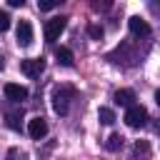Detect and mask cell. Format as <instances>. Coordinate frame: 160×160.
Masks as SVG:
<instances>
[{"mask_svg": "<svg viewBox=\"0 0 160 160\" xmlns=\"http://www.w3.org/2000/svg\"><path fill=\"white\" fill-rule=\"evenodd\" d=\"M115 102L122 105V108H130V105H135V92L130 88H122V90L115 92Z\"/></svg>", "mask_w": 160, "mask_h": 160, "instance_id": "10", "label": "cell"}, {"mask_svg": "<svg viewBox=\"0 0 160 160\" xmlns=\"http://www.w3.org/2000/svg\"><path fill=\"white\" fill-rule=\"evenodd\" d=\"M20 70H22L28 78H40V72L45 70V60H42V58H28V60H20Z\"/></svg>", "mask_w": 160, "mask_h": 160, "instance_id": "4", "label": "cell"}, {"mask_svg": "<svg viewBox=\"0 0 160 160\" xmlns=\"http://www.w3.org/2000/svg\"><path fill=\"white\" fill-rule=\"evenodd\" d=\"M155 102H158V105H160V90H158V92H155Z\"/></svg>", "mask_w": 160, "mask_h": 160, "instance_id": "19", "label": "cell"}, {"mask_svg": "<svg viewBox=\"0 0 160 160\" xmlns=\"http://www.w3.org/2000/svg\"><path fill=\"white\" fill-rule=\"evenodd\" d=\"M5 120H8V128H12V130H20V122H18V112H8V115H5Z\"/></svg>", "mask_w": 160, "mask_h": 160, "instance_id": "14", "label": "cell"}, {"mask_svg": "<svg viewBox=\"0 0 160 160\" xmlns=\"http://www.w3.org/2000/svg\"><path fill=\"white\" fill-rule=\"evenodd\" d=\"M88 35H90L92 40H100V38H102V28H100V25H88Z\"/></svg>", "mask_w": 160, "mask_h": 160, "instance_id": "13", "label": "cell"}, {"mask_svg": "<svg viewBox=\"0 0 160 160\" xmlns=\"http://www.w3.org/2000/svg\"><path fill=\"white\" fill-rule=\"evenodd\" d=\"M98 120H100L102 125H112V122H115V112H112L110 108H100V110H98Z\"/></svg>", "mask_w": 160, "mask_h": 160, "instance_id": "12", "label": "cell"}, {"mask_svg": "<svg viewBox=\"0 0 160 160\" xmlns=\"http://www.w3.org/2000/svg\"><path fill=\"white\" fill-rule=\"evenodd\" d=\"M8 28H10V15H8V12H2V10H0V32H5V30H8Z\"/></svg>", "mask_w": 160, "mask_h": 160, "instance_id": "16", "label": "cell"}, {"mask_svg": "<svg viewBox=\"0 0 160 160\" xmlns=\"http://www.w3.org/2000/svg\"><path fill=\"white\" fill-rule=\"evenodd\" d=\"M58 5H60L58 0H40V2H38L40 10H52V8H58Z\"/></svg>", "mask_w": 160, "mask_h": 160, "instance_id": "15", "label": "cell"}, {"mask_svg": "<svg viewBox=\"0 0 160 160\" xmlns=\"http://www.w3.org/2000/svg\"><path fill=\"white\" fill-rule=\"evenodd\" d=\"M8 2H10V8H22L25 0H8Z\"/></svg>", "mask_w": 160, "mask_h": 160, "instance_id": "17", "label": "cell"}, {"mask_svg": "<svg viewBox=\"0 0 160 160\" xmlns=\"http://www.w3.org/2000/svg\"><path fill=\"white\" fill-rule=\"evenodd\" d=\"M92 8H95V10H105V8H110V5H108V2H92Z\"/></svg>", "mask_w": 160, "mask_h": 160, "instance_id": "18", "label": "cell"}, {"mask_svg": "<svg viewBox=\"0 0 160 160\" xmlns=\"http://www.w3.org/2000/svg\"><path fill=\"white\" fill-rule=\"evenodd\" d=\"M128 28H130V32H132L135 38H148V35H150V25H148L142 18H138V15H132V18L128 20Z\"/></svg>", "mask_w": 160, "mask_h": 160, "instance_id": "6", "label": "cell"}, {"mask_svg": "<svg viewBox=\"0 0 160 160\" xmlns=\"http://www.w3.org/2000/svg\"><path fill=\"white\" fill-rule=\"evenodd\" d=\"M122 140H125V138H122L120 132H112V135H110V138L105 140V148H108L110 152H118V150L122 148Z\"/></svg>", "mask_w": 160, "mask_h": 160, "instance_id": "11", "label": "cell"}, {"mask_svg": "<svg viewBox=\"0 0 160 160\" xmlns=\"http://www.w3.org/2000/svg\"><path fill=\"white\" fill-rule=\"evenodd\" d=\"M65 25H68V18H52V20H48L45 22V30H42V35H45V40L48 42H52V40H58L60 38V32L65 30Z\"/></svg>", "mask_w": 160, "mask_h": 160, "instance_id": "3", "label": "cell"}, {"mask_svg": "<svg viewBox=\"0 0 160 160\" xmlns=\"http://www.w3.org/2000/svg\"><path fill=\"white\" fill-rule=\"evenodd\" d=\"M5 98L12 100V102H20V100L28 98V88H22V85H18V82H8V85H5Z\"/></svg>", "mask_w": 160, "mask_h": 160, "instance_id": "8", "label": "cell"}, {"mask_svg": "<svg viewBox=\"0 0 160 160\" xmlns=\"http://www.w3.org/2000/svg\"><path fill=\"white\" fill-rule=\"evenodd\" d=\"M18 45H22V48H28L30 42H32V25H30V20H20L18 22Z\"/></svg>", "mask_w": 160, "mask_h": 160, "instance_id": "7", "label": "cell"}, {"mask_svg": "<svg viewBox=\"0 0 160 160\" xmlns=\"http://www.w3.org/2000/svg\"><path fill=\"white\" fill-rule=\"evenodd\" d=\"M55 60H58V65H62V68H72V65H75V55H72L70 48H58V50H55Z\"/></svg>", "mask_w": 160, "mask_h": 160, "instance_id": "9", "label": "cell"}, {"mask_svg": "<svg viewBox=\"0 0 160 160\" xmlns=\"http://www.w3.org/2000/svg\"><path fill=\"white\" fill-rule=\"evenodd\" d=\"M28 132H30V138L32 140H42L45 135H48V122H45V118H30V122H28Z\"/></svg>", "mask_w": 160, "mask_h": 160, "instance_id": "5", "label": "cell"}, {"mask_svg": "<svg viewBox=\"0 0 160 160\" xmlns=\"http://www.w3.org/2000/svg\"><path fill=\"white\" fill-rule=\"evenodd\" d=\"M2 65H5V62H2V55H0V70H2Z\"/></svg>", "mask_w": 160, "mask_h": 160, "instance_id": "20", "label": "cell"}, {"mask_svg": "<svg viewBox=\"0 0 160 160\" xmlns=\"http://www.w3.org/2000/svg\"><path fill=\"white\" fill-rule=\"evenodd\" d=\"M125 125L128 128H132V130H138V128H142L145 122H148V110L142 108V105H130L128 110H125Z\"/></svg>", "mask_w": 160, "mask_h": 160, "instance_id": "2", "label": "cell"}, {"mask_svg": "<svg viewBox=\"0 0 160 160\" xmlns=\"http://www.w3.org/2000/svg\"><path fill=\"white\" fill-rule=\"evenodd\" d=\"M52 110L58 112V115H68V110H70V102L75 100V88L72 85H58L55 90H52Z\"/></svg>", "mask_w": 160, "mask_h": 160, "instance_id": "1", "label": "cell"}]
</instances>
